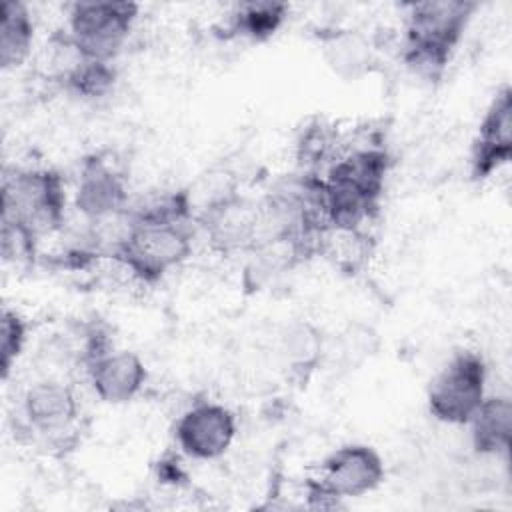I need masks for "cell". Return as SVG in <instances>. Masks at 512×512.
<instances>
[{
  "mask_svg": "<svg viewBox=\"0 0 512 512\" xmlns=\"http://www.w3.org/2000/svg\"><path fill=\"white\" fill-rule=\"evenodd\" d=\"M390 166L392 158L380 144L354 146L336 154L320 174L326 226L340 230L366 228L378 214Z\"/></svg>",
  "mask_w": 512,
  "mask_h": 512,
  "instance_id": "1",
  "label": "cell"
},
{
  "mask_svg": "<svg viewBox=\"0 0 512 512\" xmlns=\"http://www.w3.org/2000/svg\"><path fill=\"white\" fill-rule=\"evenodd\" d=\"M476 10L468 0H426L406 4L402 58L424 80L442 78Z\"/></svg>",
  "mask_w": 512,
  "mask_h": 512,
  "instance_id": "2",
  "label": "cell"
},
{
  "mask_svg": "<svg viewBox=\"0 0 512 512\" xmlns=\"http://www.w3.org/2000/svg\"><path fill=\"white\" fill-rule=\"evenodd\" d=\"M0 222L16 224L38 240L64 228L66 188L52 168H14L2 180Z\"/></svg>",
  "mask_w": 512,
  "mask_h": 512,
  "instance_id": "3",
  "label": "cell"
},
{
  "mask_svg": "<svg viewBox=\"0 0 512 512\" xmlns=\"http://www.w3.org/2000/svg\"><path fill=\"white\" fill-rule=\"evenodd\" d=\"M116 258L136 280L154 284L192 254V228L184 220H140Z\"/></svg>",
  "mask_w": 512,
  "mask_h": 512,
  "instance_id": "4",
  "label": "cell"
},
{
  "mask_svg": "<svg viewBox=\"0 0 512 512\" xmlns=\"http://www.w3.org/2000/svg\"><path fill=\"white\" fill-rule=\"evenodd\" d=\"M386 476L380 452L368 444H344L332 450L316 476L308 478L306 492L318 506H334L346 498H360L374 492Z\"/></svg>",
  "mask_w": 512,
  "mask_h": 512,
  "instance_id": "5",
  "label": "cell"
},
{
  "mask_svg": "<svg viewBox=\"0 0 512 512\" xmlns=\"http://www.w3.org/2000/svg\"><path fill=\"white\" fill-rule=\"evenodd\" d=\"M486 378V362L478 352H454L430 380L428 412L442 424L466 426L488 394Z\"/></svg>",
  "mask_w": 512,
  "mask_h": 512,
  "instance_id": "6",
  "label": "cell"
},
{
  "mask_svg": "<svg viewBox=\"0 0 512 512\" xmlns=\"http://www.w3.org/2000/svg\"><path fill=\"white\" fill-rule=\"evenodd\" d=\"M140 6L126 0L74 2L68 10L66 32L92 60L112 62L126 44Z\"/></svg>",
  "mask_w": 512,
  "mask_h": 512,
  "instance_id": "7",
  "label": "cell"
},
{
  "mask_svg": "<svg viewBox=\"0 0 512 512\" xmlns=\"http://www.w3.org/2000/svg\"><path fill=\"white\" fill-rule=\"evenodd\" d=\"M238 432L234 412L212 400L188 406L174 424V440L180 452L192 460H216L228 452Z\"/></svg>",
  "mask_w": 512,
  "mask_h": 512,
  "instance_id": "8",
  "label": "cell"
},
{
  "mask_svg": "<svg viewBox=\"0 0 512 512\" xmlns=\"http://www.w3.org/2000/svg\"><path fill=\"white\" fill-rule=\"evenodd\" d=\"M258 222V202L240 192L214 204L196 220L210 246L222 254L250 252L258 240Z\"/></svg>",
  "mask_w": 512,
  "mask_h": 512,
  "instance_id": "9",
  "label": "cell"
},
{
  "mask_svg": "<svg viewBox=\"0 0 512 512\" xmlns=\"http://www.w3.org/2000/svg\"><path fill=\"white\" fill-rule=\"evenodd\" d=\"M512 158V90L502 86L488 104L470 152V174L486 180Z\"/></svg>",
  "mask_w": 512,
  "mask_h": 512,
  "instance_id": "10",
  "label": "cell"
},
{
  "mask_svg": "<svg viewBox=\"0 0 512 512\" xmlns=\"http://www.w3.org/2000/svg\"><path fill=\"white\" fill-rule=\"evenodd\" d=\"M20 410L30 432L54 438L68 432L80 416L72 386L56 378L32 382L22 394Z\"/></svg>",
  "mask_w": 512,
  "mask_h": 512,
  "instance_id": "11",
  "label": "cell"
},
{
  "mask_svg": "<svg viewBox=\"0 0 512 512\" xmlns=\"http://www.w3.org/2000/svg\"><path fill=\"white\" fill-rule=\"evenodd\" d=\"M128 186L124 176L100 154L82 160L74 190V208L84 220H94L128 208Z\"/></svg>",
  "mask_w": 512,
  "mask_h": 512,
  "instance_id": "12",
  "label": "cell"
},
{
  "mask_svg": "<svg viewBox=\"0 0 512 512\" xmlns=\"http://www.w3.org/2000/svg\"><path fill=\"white\" fill-rule=\"evenodd\" d=\"M86 374L94 394L106 404H126L134 400L146 380L144 360L130 350L110 348L86 364Z\"/></svg>",
  "mask_w": 512,
  "mask_h": 512,
  "instance_id": "13",
  "label": "cell"
},
{
  "mask_svg": "<svg viewBox=\"0 0 512 512\" xmlns=\"http://www.w3.org/2000/svg\"><path fill=\"white\" fill-rule=\"evenodd\" d=\"M470 444L480 456H506L512 442V404L508 396L486 394L466 424Z\"/></svg>",
  "mask_w": 512,
  "mask_h": 512,
  "instance_id": "14",
  "label": "cell"
},
{
  "mask_svg": "<svg viewBox=\"0 0 512 512\" xmlns=\"http://www.w3.org/2000/svg\"><path fill=\"white\" fill-rule=\"evenodd\" d=\"M278 352L292 378L308 380L326 360V338L310 320H292L280 332Z\"/></svg>",
  "mask_w": 512,
  "mask_h": 512,
  "instance_id": "15",
  "label": "cell"
},
{
  "mask_svg": "<svg viewBox=\"0 0 512 512\" xmlns=\"http://www.w3.org/2000/svg\"><path fill=\"white\" fill-rule=\"evenodd\" d=\"M34 46V18L24 2L6 0L0 8V68L22 66Z\"/></svg>",
  "mask_w": 512,
  "mask_h": 512,
  "instance_id": "16",
  "label": "cell"
},
{
  "mask_svg": "<svg viewBox=\"0 0 512 512\" xmlns=\"http://www.w3.org/2000/svg\"><path fill=\"white\" fill-rule=\"evenodd\" d=\"M288 14V4L272 0L242 2L232 8L228 14V32L252 42L268 40L276 34Z\"/></svg>",
  "mask_w": 512,
  "mask_h": 512,
  "instance_id": "17",
  "label": "cell"
},
{
  "mask_svg": "<svg viewBox=\"0 0 512 512\" xmlns=\"http://www.w3.org/2000/svg\"><path fill=\"white\" fill-rule=\"evenodd\" d=\"M318 254L326 256L342 272L354 274L372 254V238L366 228L340 230L326 228L320 236Z\"/></svg>",
  "mask_w": 512,
  "mask_h": 512,
  "instance_id": "18",
  "label": "cell"
},
{
  "mask_svg": "<svg viewBox=\"0 0 512 512\" xmlns=\"http://www.w3.org/2000/svg\"><path fill=\"white\" fill-rule=\"evenodd\" d=\"M326 60L334 72L352 78L368 70L372 54L362 36L354 32H340L326 42Z\"/></svg>",
  "mask_w": 512,
  "mask_h": 512,
  "instance_id": "19",
  "label": "cell"
},
{
  "mask_svg": "<svg viewBox=\"0 0 512 512\" xmlns=\"http://www.w3.org/2000/svg\"><path fill=\"white\" fill-rule=\"evenodd\" d=\"M116 84V68L112 62L86 58L62 84L64 90L80 98H100L106 96Z\"/></svg>",
  "mask_w": 512,
  "mask_h": 512,
  "instance_id": "20",
  "label": "cell"
},
{
  "mask_svg": "<svg viewBox=\"0 0 512 512\" xmlns=\"http://www.w3.org/2000/svg\"><path fill=\"white\" fill-rule=\"evenodd\" d=\"M28 326L26 320L14 308L4 306L0 314V374L2 380L10 378L24 346H26Z\"/></svg>",
  "mask_w": 512,
  "mask_h": 512,
  "instance_id": "21",
  "label": "cell"
},
{
  "mask_svg": "<svg viewBox=\"0 0 512 512\" xmlns=\"http://www.w3.org/2000/svg\"><path fill=\"white\" fill-rule=\"evenodd\" d=\"M38 242L40 240L28 230L16 224L0 222V252L6 262L18 266L32 264L38 256Z\"/></svg>",
  "mask_w": 512,
  "mask_h": 512,
  "instance_id": "22",
  "label": "cell"
},
{
  "mask_svg": "<svg viewBox=\"0 0 512 512\" xmlns=\"http://www.w3.org/2000/svg\"><path fill=\"white\" fill-rule=\"evenodd\" d=\"M338 358L348 366H358L376 350V334L366 326H350L338 338Z\"/></svg>",
  "mask_w": 512,
  "mask_h": 512,
  "instance_id": "23",
  "label": "cell"
}]
</instances>
